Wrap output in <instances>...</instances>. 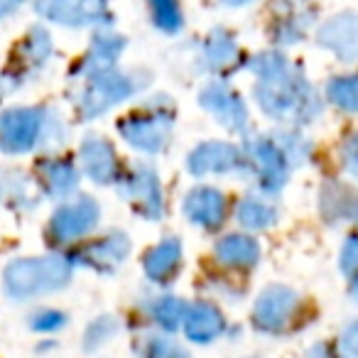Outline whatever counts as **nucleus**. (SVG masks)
<instances>
[{
	"instance_id": "20e7f679",
	"label": "nucleus",
	"mask_w": 358,
	"mask_h": 358,
	"mask_svg": "<svg viewBox=\"0 0 358 358\" xmlns=\"http://www.w3.org/2000/svg\"><path fill=\"white\" fill-rule=\"evenodd\" d=\"M343 346H346L348 351L358 358V324H353V327L346 331V336H343Z\"/></svg>"
},
{
	"instance_id": "7ed1b4c3",
	"label": "nucleus",
	"mask_w": 358,
	"mask_h": 358,
	"mask_svg": "<svg viewBox=\"0 0 358 358\" xmlns=\"http://www.w3.org/2000/svg\"><path fill=\"white\" fill-rule=\"evenodd\" d=\"M341 268L346 275H356L358 273V238H351L343 248L341 255Z\"/></svg>"
},
{
	"instance_id": "423d86ee",
	"label": "nucleus",
	"mask_w": 358,
	"mask_h": 358,
	"mask_svg": "<svg viewBox=\"0 0 358 358\" xmlns=\"http://www.w3.org/2000/svg\"><path fill=\"white\" fill-rule=\"evenodd\" d=\"M356 294H358V285H356Z\"/></svg>"
},
{
	"instance_id": "f257e3e1",
	"label": "nucleus",
	"mask_w": 358,
	"mask_h": 358,
	"mask_svg": "<svg viewBox=\"0 0 358 358\" xmlns=\"http://www.w3.org/2000/svg\"><path fill=\"white\" fill-rule=\"evenodd\" d=\"M319 40H322L327 47H331V50L336 52L338 57H343V59H348V62L356 59L358 57V15L346 13V15L331 20L322 30Z\"/></svg>"
},
{
	"instance_id": "39448f33",
	"label": "nucleus",
	"mask_w": 358,
	"mask_h": 358,
	"mask_svg": "<svg viewBox=\"0 0 358 358\" xmlns=\"http://www.w3.org/2000/svg\"><path fill=\"white\" fill-rule=\"evenodd\" d=\"M348 157H351V167L358 172V138H356V143H353V150H351V155H348Z\"/></svg>"
},
{
	"instance_id": "f03ea898",
	"label": "nucleus",
	"mask_w": 358,
	"mask_h": 358,
	"mask_svg": "<svg viewBox=\"0 0 358 358\" xmlns=\"http://www.w3.org/2000/svg\"><path fill=\"white\" fill-rule=\"evenodd\" d=\"M329 96L343 110H358V79H336L329 86Z\"/></svg>"
}]
</instances>
